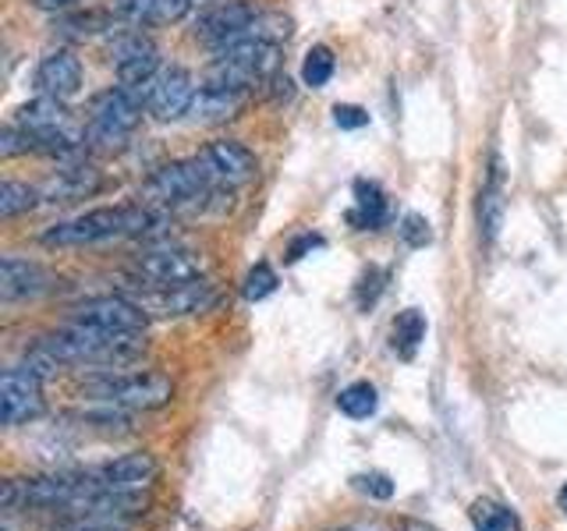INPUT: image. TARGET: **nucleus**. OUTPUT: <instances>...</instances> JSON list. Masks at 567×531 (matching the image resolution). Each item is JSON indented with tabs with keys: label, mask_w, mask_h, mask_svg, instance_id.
Instances as JSON below:
<instances>
[{
	"label": "nucleus",
	"mask_w": 567,
	"mask_h": 531,
	"mask_svg": "<svg viewBox=\"0 0 567 531\" xmlns=\"http://www.w3.org/2000/svg\"><path fill=\"white\" fill-rule=\"evenodd\" d=\"M203 159L209 164L213 177H217L220 185L227 188H238V185H248L252 177L259 174V159L256 153L245 146V142H235V138H217L209 142L203 149Z\"/></svg>",
	"instance_id": "obj_14"
},
{
	"label": "nucleus",
	"mask_w": 567,
	"mask_h": 531,
	"mask_svg": "<svg viewBox=\"0 0 567 531\" xmlns=\"http://www.w3.org/2000/svg\"><path fill=\"white\" fill-rule=\"evenodd\" d=\"M472 524H475V531H511L514 528V518H511L504 507H496L489 500H478L472 507Z\"/></svg>",
	"instance_id": "obj_31"
},
{
	"label": "nucleus",
	"mask_w": 567,
	"mask_h": 531,
	"mask_svg": "<svg viewBox=\"0 0 567 531\" xmlns=\"http://www.w3.org/2000/svg\"><path fill=\"white\" fill-rule=\"evenodd\" d=\"M32 85L40 96L50 100H71L82 88V64L71 50H50L47 58L35 64Z\"/></svg>",
	"instance_id": "obj_16"
},
{
	"label": "nucleus",
	"mask_w": 567,
	"mask_h": 531,
	"mask_svg": "<svg viewBox=\"0 0 567 531\" xmlns=\"http://www.w3.org/2000/svg\"><path fill=\"white\" fill-rule=\"evenodd\" d=\"M111 67L121 85L142 88L159 75V50L142 32H124L111 46Z\"/></svg>",
	"instance_id": "obj_12"
},
{
	"label": "nucleus",
	"mask_w": 567,
	"mask_h": 531,
	"mask_svg": "<svg viewBox=\"0 0 567 531\" xmlns=\"http://www.w3.org/2000/svg\"><path fill=\"white\" fill-rule=\"evenodd\" d=\"M40 202H43L40 188L22 185V181H4V185H0V217H4V220L25 217V212H32Z\"/></svg>",
	"instance_id": "obj_25"
},
{
	"label": "nucleus",
	"mask_w": 567,
	"mask_h": 531,
	"mask_svg": "<svg viewBox=\"0 0 567 531\" xmlns=\"http://www.w3.org/2000/svg\"><path fill=\"white\" fill-rule=\"evenodd\" d=\"M43 415V372H35L29 362L11 365L0 376V418L8 429L14 425H29Z\"/></svg>",
	"instance_id": "obj_7"
},
{
	"label": "nucleus",
	"mask_w": 567,
	"mask_h": 531,
	"mask_svg": "<svg viewBox=\"0 0 567 531\" xmlns=\"http://www.w3.org/2000/svg\"><path fill=\"white\" fill-rule=\"evenodd\" d=\"M351 223L359 230H380L386 223V195L377 181H354Z\"/></svg>",
	"instance_id": "obj_22"
},
{
	"label": "nucleus",
	"mask_w": 567,
	"mask_h": 531,
	"mask_svg": "<svg viewBox=\"0 0 567 531\" xmlns=\"http://www.w3.org/2000/svg\"><path fill=\"white\" fill-rule=\"evenodd\" d=\"M248 103V93H238V88H213L203 85L199 93L192 100V117L199 124H224V121H235Z\"/></svg>",
	"instance_id": "obj_19"
},
{
	"label": "nucleus",
	"mask_w": 567,
	"mask_h": 531,
	"mask_svg": "<svg viewBox=\"0 0 567 531\" xmlns=\"http://www.w3.org/2000/svg\"><path fill=\"white\" fill-rule=\"evenodd\" d=\"M14 124H22V128L35 132L40 138H50V135H61V132H71V114L64 100H50V96H40L25 106H18L14 111Z\"/></svg>",
	"instance_id": "obj_20"
},
{
	"label": "nucleus",
	"mask_w": 567,
	"mask_h": 531,
	"mask_svg": "<svg viewBox=\"0 0 567 531\" xmlns=\"http://www.w3.org/2000/svg\"><path fill=\"white\" fill-rule=\"evenodd\" d=\"M82 394L89 404L121 407V412H156V407L171 404L174 383L164 372H117V368H96L93 376L82 383Z\"/></svg>",
	"instance_id": "obj_4"
},
{
	"label": "nucleus",
	"mask_w": 567,
	"mask_h": 531,
	"mask_svg": "<svg viewBox=\"0 0 567 531\" xmlns=\"http://www.w3.org/2000/svg\"><path fill=\"white\" fill-rule=\"evenodd\" d=\"M71 323L93 326L103 333H146L150 312L138 305L135 298L124 294H103V298H89L71 312Z\"/></svg>",
	"instance_id": "obj_8"
},
{
	"label": "nucleus",
	"mask_w": 567,
	"mask_h": 531,
	"mask_svg": "<svg viewBox=\"0 0 567 531\" xmlns=\"http://www.w3.org/2000/svg\"><path fill=\"white\" fill-rule=\"evenodd\" d=\"M401 238L412 244V248H422L433 241V230H430V220L419 217V212H408V217L401 220Z\"/></svg>",
	"instance_id": "obj_33"
},
{
	"label": "nucleus",
	"mask_w": 567,
	"mask_h": 531,
	"mask_svg": "<svg viewBox=\"0 0 567 531\" xmlns=\"http://www.w3.org/2000/svg\"><path fill=\"white\" fill-rule=\"evenodd\" d=\"M50 531H132V521L100 510H79V513H58Z\"/></svg>",
	"instance_id": "obj_23"
},
{
	"label": "nucleus",
	"mask_w": 567,
	"mask_h": 531,
	"mask_svg": "<svg viewBox=\"0 0 567 531\" xmlns=\"http://www.w3.org/2000/svg\"><path fill=\"white\" fill-rule=\"evenodd\" d=\"M252 40H266V43H288L291 40V18L280 11H259V18L248 29Z\"/></svg>",
	"instance_id": "obj_30"
},
{
	"label": "nucleus",
	"mask_w": 567,
	"mask_h": 531,
	"mask_svg": "<svg viewBox=\"0 0 567 531\" xmlns=\"http://www.w3.org/2000/svg\"><path fill=\"white\" fill-rule=\"evenodd\" d=\"M142 114H146L142 88H132V85L106 88V93H100L93 106H89V121L82 128L85 149L103 153V156L121 153L142 124Z\"/></svg>",
	"instance_id": "obj_3"
},
{
	"label": "nucleus",
	"mask_w": 567,
	"mask_h": 531,
	"mask_svg": "<svg viewBox=\"0 0 567 531\" xmlns=\"http://www.w3.org/2000/svg\"><path fill=\"white\" fill-rule=\"evenodd\" d=\"M29 153H43V138L22 128V124H8L0 132V156L11 159V156H29Z\"/></svg>",
	"instance_id": "obj_29"
},
{
	"label": "nucleus",
	"mask_w": 567,
	"mask_h": 531,
	"mask_svg": "<svg viewBox=\"0 0 567 531\" xmlns=\"http://www.w3.org/2000/svg\"><path fill=\"white\" fill-rule=\"evenodd\" d=\"M195 8V0H114L111 11L121 22L138 25V29H156V25H174Z\"/></svg>",
	"instance_id": "obj_18"
},
{
	"label": "nucleus",
	"mask_w": 567,
	"mask_h": 531,
	"mask_svg": "<svg viewBox=\"0 0 567 531\" xmlns=\"http://www.w3.org/2000/svg\"><path fill=\"white\" fill-rule=\"evenodd\" d=\"M377 404H380L377 386L365 383V379L348 383L341 394H337V407H341L348 418H369L372 412H377Z\"/></svg>",
	"instance_id": "obj_26"
},
{
	"label": "nucleus",
	"mask_w": 567,
	"mask_h": 531,
	"mask_svg": "<svg viewBox=\"0 0 567 531\" xmlns=\"http://www.w3.org/2000/svg\"><path fill=\"white\" fill-rule=\"evenodd\" d=\"M159 475L153 454H121L106 465L93 468V478L103 496H142ZM100 503V500H96Z\"/></svg>",
	"instance_id": "obj_11"
},
{
	"label": "nucleus",
	"mask_w": 567,
	"mask_h": 531,
	"mask_svg": "<svg viewBox=\"0 0 567 531\" xmlns=\"http://www.w3.org/2000/svg\"><path fill=\"white\" fill-rule=\"evenodd\" d=\"M380 291H383V273L377 270V266H369V270L362 273V280H359V305L369 309L372 301L380 298Z\"/></svg>",
	"instance_id": "obj_36"
},
{
	"label": "nucleus",
	"mask_w": 567,
	"mask_h": 531,
	"mask_svg": "<svg viewBox=\"0 0 567 531\" xmlns=\"http://www.w3.org/2000/svg\"><path fill=\"white\" fill-rule=\"evenodd\" d=\"M319 244H323V238H319V235H306V238H298V241L288 248V262H298L301 256L312 252V248H319Z\"/></svg>",
	"instance_id": "obj_37"
},
{
	"label": "nucleus",
	"mask_w": 567,
	"mask_h": 531,
	"mask_svg": "<svg viewBox=\"0 0 567 531\" xmlns=\"http://www.w3.org/2000/svg\"><path fill=\"white\" fill-rule=\"evenodd\" d=\"M348 531H390V528H383V524H354Z\"/></svg>",
	"instance_id": "obj_39"
},
{
	"label": "nucleus",
	"mask_w": 567,
	"mask_h": 531,
	"mask_svg": "<svg viewBox=\"0 0 567 531\" xmlns=\"http://www.w3.org/2000/svg\"><path fill=\"white\" fill-rule=\"evenodd\" d=\"M333 124H337V128H344V132H354V128H365L369 114L362 111V106H354V103H337L333 106Z\"/></svg>",
	"instance_id": "obj_35"
},
{
	"label": "nucleus",
	"mask_w": 567,
	"mask_h": 531,
	"mask_svg": "<svg viewBox=\"0 0 567 531\" xmlns=\"http://www.w3.org/2000/svg\"><path fill=\"white\" fill-rule=\"evenodd\" d=\"M557 503H560V510L567 513V482L560 486V492H557Z\"/></svg>",
	"instance_id": "obj_40"
},
{
	"label": "nucleus",
	"mask_w": 567,
	"mask_h": 531,
	"mask_svg": "<svg viewBox=\"0 0 567 531\" xmlns=\"http://www.w3.org/2000/svg\"><path fill=\"white\" fill-rule=\"evenodd\" d=\"M167 227V209L156 206H103L89 209L75 220L53 223L43 230L47 248H85V244H103V241H121V238H159Z\"/></svg>",
	"instance_id": "obj_1"
},
{
	"label": "nucleus",
	"mask_w": 567,
	"mask_h": 531,
	"mask_svg": "<svg viewBox=\"0 0 567 531\" xmlns=\"http://www.w3.org/2000/svg\"><path fill=\"white\" fill-rule=\"evenodd\" d=\"M354 489L372 496V500H390L394 496V482L386 475H354Z\"/></svg>",
	"instance_id": "obj_34"
},
{
	"label": "nucleus",
	"mask_w": 567,
	"mask_h": 531,
	"mask_svg": "<svg viewBox=\"0 0 567 531\" xmlns=\"http://www.w3.org/2000/svg\"><path fill=\"white\" fill-rule=\"evenodd\" d=\"M114 11H79V14H64L58 18V29L61 35H75V40H85V35H96L103 29L114 25Z\"/></svg>",
	"instance_id": "obj_27"
},
{
	"label": "nucleus",
	"mask_w": 567,
	"mask_h": 531,
	"mask_svg": "<svg viewBox=\"0 0 567 531\" xmlns=\"http://www.w3.org/2000/svg\"><path fill=\"white\" fill-rule=\"evenodd\" d=\"M53 291V273L43 270L40 262L4 256L0 262V298L4 301H29V298H43Z\"/></svg>",
	"instance_id": "obj_17"
},
{
	"label": "nucleus",
	"mask_w": 567,
	"mask_h": 531,
	"mask_svg": "<svg viewBox=\"0 0 567 531\" xmlns=\"http://www.w3.org/2000/svg\"><path fill=\"white\" fill-rule=\"evenodd\" d=\"M132 273L142 291H167V288L192 283V280H203V259L182 244L159 241V244L146 248L142 256H135Z\"/></svg>",
	"instance_id": "obj_6"
},
{
	"label": "nucleus",
	"mask_w": 567,
	"mask_h": 531,
	"mask_svg": "<svg viewBox=\"0 0 567 531\" xmlns=\"http://www.w3.org/2000/svg\"><path fill=\"white\" fill-rule=\"evenodd\" d=\"M274 291H277V273H274L266 262L252 266V270H248V277H245L241 294H245L248 301H262V298H270Z\"/></svg>",
	"instance_id": "obj_32"
},
{
	"label": "nucleus",
	"mask_w": 567,
	"mask_h": 531,
	"mask_svg": "<svg viewBox=\"0 0 567 531\" xmlns=\"http://www.w3.org/2000/svg\"><path fill=\"white\" fill-rule=\"evenodd\" d=\"M142 199L146 206L156 209H188V212H203V209H230V191L227 185H220L213 177L209 164L203 156L192 159H174V164H164L159 170H153V177L142 185Z\"/></svg>",
	"instance_id": "obj_2"
},
{
	"label": "nucleus",
	"mask_w": 567,
	"mask_h": 531,
	"mask_svg": "<svg viewBox=\"0 0 567 531\" xmlns=\"http://www.w3.org/2000/svg\"><path fill=\"white\" fill-rule=\"evenodd\" d=\"M333 71H337L333 50L319 43L306 53V61H301V82H306L309 88H323L333 79Z\"/></svg>",
	"instance_id": "obj_28"
},
{
	"label": "nucleus",
	"mask_w": 567,
	"mask_h": 531,
	"mask_svg": "<svg viewBox=\"0 0 567 531\" xmlns=\"http://www.w3.org/2000/svg\"><path fill=\"white\" fill-rule=\"evenodd\" d=\"M135 301L150 315H199V312H209L213 305H217V291H213V283L203 277V280L182 283V288L142 291Z\"/></svg>",
	"instance_id": "obj_13"
},
{
	"label": "nucleus",
	"mask_w": 567,
	"mask_h": 531,
	"mask_svg": "<svg viewBox=\"0 0 567 531\" xmlns=\"http://www.w3.org/2000/svg\"><path fill=\"white\" fill-rule=\"evenodd\" d=\"M277 75H280V46L245 35V40L217 50V58L209 61L203 75V85L248 93L256 85H270Z\"/></svg>",
	"instance_id": "obj_5"
},
{
	"label": "nucleus",
	"mask_w": 567,
	"mask_h": 531,
	"mask_svg": "<svg viewBox=\"0 0 567 531\" xmlns=\"http://www.w3.org/2000/svg\"><path fill=\"white\" fill-rule=\"evenodd\" d=\"M394 351L401 358H415L419 344L425 341V315L419 309H404L398 319H394Z\"/></svg>",
	"instance_id": "obj_24"
},
{
	"label": "nucleus",
	"mask_w": 567,
	"mask_h": 531,
	"mask_svg": "<svg viewBox=\"0 0 567 531\" xmlns=\"http://www.w3.org/2000/svg\"><path fill=\"white\" fill-rule=\"evenodd\" d=\"M501 220H504V170H501V159L493 156L486 185L478 191V235H483L486 244L496 238Z\"/></svg>",
	"instance_id": "obj_21"
},
{
	"label": "nucleus",
	"mask_w": 567,
	"mask_h": 531,
	"mask_svg": "<svg viewBox=\"0 0 567 531\" xmlns=\"http://www.w3.org/2000/svg\"><path fill=\"white\" fill-rule=\"evenodd\" d=\"M195 82L185 67H159L153 82L142 85V100H146V114L156 121H177L192 111L195 100Z\"/></svg>",
	"instance_id": "obj_10"
},
{
	"label": "nucleus",
	"mask_w": 567,
	"mask_h": 531,
	"mask_svg": "<svg viewBox=\"0 0 567 531\" xmlns=\"http://www.w3.org/2000/svg\"><path fill=\"white\" fill-rule=\"evenodd\" d=\"M100 191H103V174L93 164H82V159L61 164L58 174H50L40 188L43 202H79V199H93Z\"/></svg>",
	"instance_id": "obj_15"
},
{
	"label": "nucleus",
	"mask_w": 567,
	"mask_h": 531,
	"mask_svg": "<svg viewBox=\"0 0 567 531\" xmlns=\"http://www.w3.org/2000/svg\"><path fill=\"white\" fill-rule=\"evenodd\" d=\"M259 11L262 8H256L252 0H220V4L206 8L199 18H195V40L213 50L238 43L248 35V29H252Z\"/></svg>",
	"instance_id": "obj_9"
},
{
	"label": "nucleus",
	"mask_w": 567,
	"mask_h": 531,
	"mask_svg": "<svg viewBox=\"0 0 567 531\" xmlns=\"http://www.w3.org/2000/svg\"><path fill=\"white\" fill-rule=\"evenodd\" d=\"M29 4L40 8V11H68V8L82 4V0H29Z\"/></svg>",
	"instance_id": "obj_38"
}]
</instances>
